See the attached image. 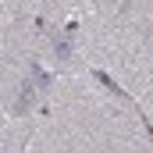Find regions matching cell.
Listing matches in <instances>:
<instances>
[{
  "mask_svg": "<svg viewBox=\"0 0 153 153\" xmlns=\"http://www.w3.org/2000/svg\"><path fill=\"white\" fill-rule=\"evenodd\" d=\"M36 96H39V89L32 85V78L22 85V93H18V100H14V114H29L32 111V103H36Z\"/></svg>",
  "mask_w": 153,
  "mask_h": 153,
  "instance_id": "1",
  "label": "cell"
},
{
  "mask_svg": "<svg viewBox=\"0 0 153 153\" xmlns=\"http://www.w3.org/2000/svg\"><path fill=\"white\" fill-rule=\"evenodd\" d=\"M29 78H32V85H36V89H50V82H53V75H50L39 61H32V64H29Z\"/></svg>",
  "mask_w": 153,
  "mask_h": 153,
  "instance_id": "2",
  "label": "cell"
},
{
  "mask_svg": "<svg viewBox=\"0 0 153 153\" xmlns=\"http://www.w3.org/2000/svg\"><path fill=\"white\" fill-rule=\"evenodd\" d=\"M71 29H75V25H68L64 36L53 39V53H57V61H71V50H75V46H71Z\"/></svg>",
  "mask_w": 153,
  "mask_h": 153,
  "instance_id": "3",
  "label": "cell"
}]
</instances>
